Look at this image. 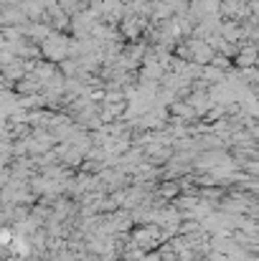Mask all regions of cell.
Wrapping results in <instances>:
<instances>
[{
	"mask_svg": "<svg viewBox=\"0 0 259 261\" xmlns=\"http://www.w3.org/2000/svg\"><path fill=\"white\" fill-rule=\"evenodd\" d=\"M242 54H244V56L237 59L239 66H249V64H254V48H247V51H242Z\"/></svg>",
	"mask_w": 259,
	"mask_h": 261,
	"instance_id": "6da1fadb",
	"label": "cell"
}]
</instances>
